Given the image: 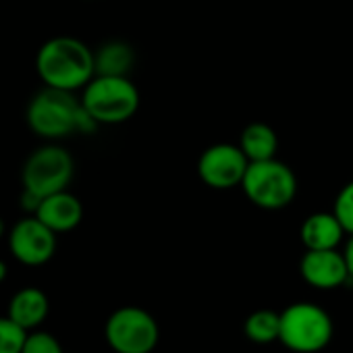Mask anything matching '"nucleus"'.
Returning a JSON list of instances; mask_svg holds the SVG:
<instances>
[{"label":"nucleus","mask_w":353,"mask_h":353,"mask_svg":"<svg viewBox=\"0 0 353 353\" xmlns=\"http://www.w3.org/2000/svg\"><path fill=\"white\" fill-rule=\"evenodd\" d=\"M248 166L250 160L239 145L214 143L202 152L198 160V174L210 190L227 192L241 188Z\"/></svg>","instance_id":"6e6552de"},{"label":"nucleus","mask_w":353,"mask_h":353,"mask_svg":"<svg viewBox=\"0 0 353 353\" xmlns=\"http://www.w3.org/2000/svg\"><path fill=\"white\" fill-rule=\"evenodd\" d=\"M30 129L44 139H63L71 133H90L98 123L83 108L75 92H65L57 88H44L28 104L26 112Z\"/></svg>","instance_id":"f03ea898"},{"label":"nucleus","mask_w":353,"mask_h":353,"mask_svg":"<svg viewBox=\"0 0 353 353\" xmlns=\"http://www.w3.org/2000/svg\"><path fill=\"white\" fill-rule=\"evenodd\" d=\"M243 332L256 345L276 343L281 339V314L272 310H258L248 316Z\"/></svg>","instance_id":"dca6fc26"},{"label":"nucleus","mask_w":353,"mask_h":353,"mask_svg":"<svg viewBox=\"0 0 353 353\" xmlns=\"http://www.w3.org/2000/svg\"><path fill=\"white\" fill-rule=\"evenodd\" d=\"M48 312H50L48 295L38 287L19 289L11 297L9 307H7V316L13 322H17L21 328H26L28 332L36 330L48 318Z\"/></svg>","instance_id":"f8f14e48"},{"label":"nucleus","mask_w":353,"mask_h":353,"mask_svg":"<svg viewBox=\"0 0 353 353\" xmlns=\"http://www.w3.org/2000/svg\"><path fill=\"white\" fill-rule=\"evenodd\" d=\"M5 235V223H3V219H0V237Z\"/></svg>","instance_id":"4be33fe9"},{"label":"nucleus","mask_w":353,"mask_h":353,"mask_svg":"<svg viewBox=\"0 0 353 353\" xmlns=\"http://www.w3.org/2000/svg\"><path fill=\"white\" fill-rule=\"evenodd\" d=\"M104 336L114 353H152L160 341V328L148 310L123 305L108 316Z\"/></svg>","instance_id":"0eeeda50"},{"label":"nucleus","mask_w":353,"mask_h":353,"mask_svg":"<svg viewBox=\"0 0 353 353\" xmlns=\"http://www.w3.org/2000/svg\"><path fill=\"white\" fill-rule=\"evenodd\" d=\"M34 216H38L57 235L59 233H69V231L79 227V223L83 219V206H81L77 196H73V194H69L65 190V192L46 196L40 202Z\"/></svg>","instance_id":"9b49d317"},{"label":"nucleus","mask_w":353,"mask_h":353,"mask_svg":"<svg viewBox=\"0 0 353 353\" xmlns=\"http://www.w3.org/2000/svg\"><path fill=\"white\" fill-rule=\"evenodd\" d=\"M332 212L339 219V223L343 225L345 233L353 235V181H349L341 188V192L334 198Z\"/></svg>","instance_id":"a211bd4d"},{"label":"nucleus","mask_w":353,"mask_h":353,"mask_svg":"<svg viewBox=\"0 0 353 353\" xmlns=\"http://www.w3.org/2000/svg\"><path fill=\"white\" fill-rule=\"evenodd\" d=\"M343 254H345V260H347V266H349V274L353 279V235H349V241H347Z\"/></svg>","instance_id":"aec40b11"},{"label":"nucleus","mask_w":353,"mask_h":353,"mask_svg":"<svg viewBox=\"0 0 353 353\" xmlns=\"http://www.w3.org/2000/svg\"><path fill=\"white\" fill-rule=\"evenodd\" d=\"M334 336L330 314L310 301H297L281 312V339L289 351L318 353L328 347Z\"/></svg>","instance_id":"20e7f679"},{"label":"nucleus","mask_w":353,"mask_h":353,"mask_svg":"<svg viewBox=\"0 0 353 353\" xmlns=\"http://www.w3.org/2000/svg\"><path fill=\"white\" fill-rule=\"evenodd\" d=\"M96 61V75H117V77H127L133 63H135V52L127 42H106L94 52Z\"/></svg>","instance_id":"2eb2a0df"},{"label":"nucleus","mask_w":353,"mask_h":353,"mask_svg":"<svg viewBox=\"0 0 353 353\" xmlns=\"http://www.w3.org/2000/svg\"><path fill=\"white\" fill-rule=\"evenodd\" d=\"M36 71L44 85L77 92L96 75V61L90 46L73 36H57L42 44L36 57Z\"/></svg>","instance_id":"f257e3e1"},{"label":"nucleus","mask_w":353,"mask_h":353,"mask_svg":"<svg viewBox=\"0 0 353 353\" xmlns=\"http://www.w3.org/2000/svg\"><path fill=\"white\" fill-rule=\"evenodd\" d=\"M9 250L17 262L26 266H42L50 262L57 252V233L38 216L30 214L11 229Z\"/></svg>","instance_id":"1a4fd4ad"},{"label":"nucleus","mask_w":353,"mask_h":353,"mask_svg":"<svg viewBox=\"0 0 353 353\" xmlns=\"http://www.w3.org/2000/svg\"><path fill=\"white\" fill-rule=\"evenodd\" d=\"M73 156L65 148L48 143L30 154L21 170V183L26 192L44 200L46 196L65 192L73 179Z\"/></svg>","instance_id":"423d86ee"},{"label":"nucleus","mask_w":353,"mask_h":353,"mask_svg":"<svg viewBox=\"0 0 353 353\" xmlns=\"http://www.w3.org/2000/svg\"><path fill=\"white\" fill-rule=\"evenodd\" d=\"M81 104L98 125H121L139 108V92L129 77L94 75L81 90Z\"/></svg>","instance_id":"7ed1b4c3"},{"label":"nucleus","mask_w":353,"mask_h":353,"mask_svg":"<svg viewBox=\"0 0 353 353\" xmlns=\"http://www.w3.org/2000/svg\"><path fill=\"white\" fill-rule=\"evenodd\" d=\"M245 198L262 210H283L297 196L295 172L281 160L250 162L241 181Z\"/></svg>","instance_id":"39448f33"},{"label":"nucleus","mask_w":353,"mask_h":353,"mask_svg":"<svg viewBox=\"0 0 353 353\" xmlns=\"http://www.w3.org/2000/svg\"><path fill=\"white\" fill-rule=\"evenodd\" d=\"M21 353H65V351H63L61 341L54 334L36 328V330L28 332Z\"/></svg>","instance_id":"6ab92c4d"},{"label":"nucleus","mask_w":353,"mask_h":353,"mask_svg":"<svg viewBox=\"0 0 353 353\" xmlns=\"http://www.w3.org/2000/svg\"><path fill=\"white\" fill-rule=\"evenodd\" d=\"M239 148L248 156L250 162L270 160L276 158L279 150V137L274 129L266 123H250L239 137Z\"/></svg>","instance_id":"4468645a"},{"label":"nucleus","mask_w":353,"mask_h":353,"mask_svg":"<svg viewBox=\"0 0 353 353\" xmlns=\"http://www.w3.org/2000/svg\"><path fill=\"white\" fill-rule=\"evenodd\" d=\"M7 272H9V266H7L3 260H0V283H3V281L7 279Z\"/></svg>","instance_id":"412c9836"},{"label":"nucleus","mask_w":353,"mask_h":353,"mask_svg":"<svg viewBox=\"0 0 353 353\" xmlns=\"http://www.w3.org/2000/svg\"><path fill=\"white\" fill-rule=\"evenodd\" d=\"M299 272L310 287L322 291L336 289L351 279L345 254L339 250H305L299 260Z\"/></svg>","instance_id":"9d476101"},{"label":"nucleus","mask_w":353,"mask_h":353,"mask_svg":"<svg viewBox=\"0 0 353 353\" xmlns=\"http://www.w3.org/2000/svg\"><path fill=\"white\" fill-rule=\"evenodd\" d=\"M345 235L347 233L334 212H314L299 229V239L305 250H336Z\"/></svg>","instance_id":"ddd939ff"},{"label":"nucleus","mask_w":353,"mask_h":353,"mask_svg":"<svg viewBox=\"0 0 353 353\" xmlns=\"http://www.w3.org/2000/svg\"><path fill=\"white\" fill-rule=\"evenodd\" d=\"M28 330L9 316H0V353H21Z\"/></svg>","instance_id":"f3484780"}]
</instances>
